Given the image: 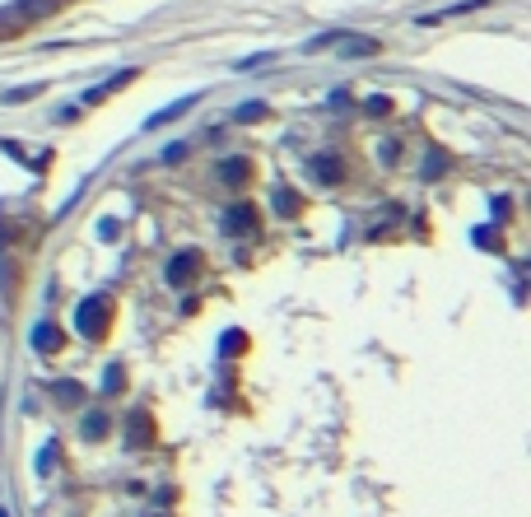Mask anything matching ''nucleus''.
<instances>
[{
	"mask_svg": "<svg viewBox=\"0 0 531 517\" xmlns=\"http://www.w3.org/2000/svg\"><path fill=\"white\" fill-rule=\"evenodd\" d=\"M191 275H196V252H182V256H172V261H168V284L187 289Z\"/></svg>",
	"mask_w": 531,
	"mask_h": 517,
	"instance_id": "f257e3e1",
	"label": "nucleus"
},
{
	"mask_svg": "<svg viewBox=\"0 0 531 517\" xmlns=\"http://www.w3.org/2000/svg\"><path fill=\"white\" fill-rule=\"evenodd\" d=\"M108 298H89V303H79V327H89V331H103V317H108Z\"/></svg>",
	"mask_w": 531,
	"mask_h": 517,
	"instance_id": "f03ea898",
	"label": "nucleus"
},
{
	"mask_svg": "<svg viewBox=\"0 0 531 517\" xmlns=\"http://www.w3.org/2000/svg\"><path fill=\"white\" fill-rule=\"evenodd\" d=\"M336 42H341L345 56H373V51H377L373 38H336Z\"/></svg>",
	"mask_w": 531,
	"mask_h": 517,
	"instance_id": "7ed1b4c3",
	"label": "nucleus"
},
{
	"mask_svg": "<svg viewBox=\"0 0 531 517\" xmlns=\"http://www.w3.org/2000/svg\"><path fill=\"white\" fill-rule=\"evenodd\" d=\"M313 172H317V182H341V163H336V158L331 154H322V158H313Z\"/></svg>",
	"mask_w": 531,
	"mask_h": 517,
	"instance_id": "20e7f679",
	"label": "nucleus"
},
{
	"mask_svg": "<svg viewBox=\"0 0 531 517\" xmlns=\"http://www.w3.org/2000/svg\"><path fill=\"white\" fill-rule=\"evenodd\" d=\"M252 229H256V215L247 205H238V215H229V233H252Z\"/></svg>",
	"mask_w": 531,
	"mask_h": 517,
	"instance_id": "39448f33",
	"label": "nucleus"
},
{
	"mask_svg": "<svg viewBox=\"0 0 531 517\" xmlns=\"http://www.w3.org/2000/svg\"><path fill=\"white\" fill-rule=\"evenodd\" d=\"M224 177H229V182H243V177H247V163H224Z\"/></svg>",
	"mask_w": 531,
	"mask_h": 517,
	"instance_id": "423d86ee",
	"label": "nucleus"
},
{
	"mask_svg": "<svg viewBox=\"0 0 531 517\" xmlns=\"http://www.w3.org/2000/svg\"><path fill=\"white\" fill-rule=\"evenodd\" d=\"M38 345H42V350H56V345H61V336H56V331H47V327H42V331H38Z\"/></svg>",
	"mask_w": 531,
	"mask_h": 517,
	"instance_id": "0eeeda50",
	"label": "nucleus"
}]
</instances>
